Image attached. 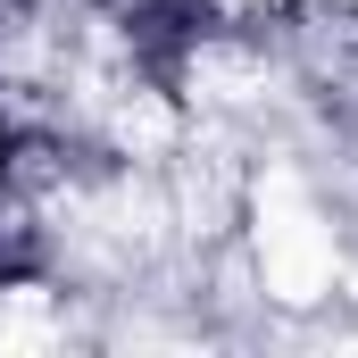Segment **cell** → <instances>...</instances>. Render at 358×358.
<instances>
[{"instance_id":"obj_1","label":"cell","mask_w":358,"mask_h":358,"mask_svg":"<svg viewBox=\"0 0 358 358\" xmlns=\"http://www.w3.org/2000/svg\"><path fill=\"white\" fill-rule=\"evenodd\" d=\"M17 150H25V142H17V125L0 117V192H8V176H17ZM0 267H8V250H0Z\"/></svg>"}]
</instances>
